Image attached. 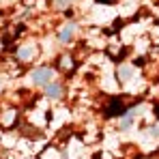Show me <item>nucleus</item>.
I'll return each instance as SVG.
<instances>
[{"label": "nucleus", "mask_w": 159, "mask_h": 159, "mask_svg": "<svg viewBox=\"0 0 159 159\" xmlns=\"http://www.w3.org/2000/svg\"><path fill=\"white\" fill-rule=\"evenodd\" d=\"M30 82L34 86H48L50 82H54V69L52 67H37L30 71Z\"/></svg>", "instance_id": "f257e3e1"}, {"label": "nucleus", "mask_w": 159, "mask_h": 159, "mask_svg": "<svg viewBox=\"0 0 159 159\" xmlns=\"http://www.w3.org/2000/svg\"><path fill=\"white\" fill-rule=\"evenodd\" d=\"M123 116L125 114V106H123V101L118 99V97H114L112 101H110V106H107V110H106V116L107 118H112V116Z\"/></svg>", "instance_id": "f03ea898"}, {"label": "nucleus", "mask_w": 159, "mask_h": 159, "mask_svg": "<svg viewBox=\"0 0 159 159\" xmlns=\"http://www.w3.org/2000/svg\"><path fill=\"white\" fill-rule=\"evenodd\" d=\"M73 34H75V24H73V22H69V24H65V26L60 28L58 39H60L62 43H69V41L73 39Z\"/></svg>", "instance_id": "7ed1b4c3"}, {"label": "nucleus", "mask_w": 159, "mask_h": 159, "mask_svg": "<svg viewBox=\"0 0 159 159\" xmlns=\"http://www.w3.org/2000/svg\"><path fill=\"white\" fill-rule=\"evenodd\" d=\"M45 97H50V99L62 97V86H60L58 82H50V84L45 86Z\"/></svg>", "instance_id": "20e7f679"}, {"label": "nucleus", "mask_w": 159, "mask_h": 159, "mask_svg": "<svg viewBox=\"0 0 159 159\" xmlns=\"http://www.w3.org/2000/svg\"><path fill=\"white\" fill-rule=\"evenodd\" d=\"M116 75H118V80H120V82H129V80L133 78V67L125 65V62H120V65H118Z\"/></svg>", "instance_id": "39448f33"}, {"label": "nucleus", "mask_w": 159, "mask_h": 159, "mask_svg": "<svg viewBox=\"0 0 159 159\" xmlns=\"http://www.w3.org/2000/svg\"><path fill=\"white\" fill-rule=\"evenodd\" d=\"M34 54H37V48H34V45H22V48L17 50V58L26 62L30 58H34Z\"/></svg>", "instance_id": "423d86ee"}, {"label": "nucleus", "mask_w": 159, "mask_h": 159, "mask_svg": "<svg viewBox=\"0 0 159 159\" xmlns=\"http://www.w3.org/2000/svg\"><path fill=\"white\" fill-rule=\"evenodd\" d=\"M131 125H133V112L129 110V112H125V114H123V118H120V125H118V129H120V131H127V129H129Z\"/></svg>", "instance_id": "0eeeda50"}, {"label": "nucleus", "mask_w": 159, "mask_h": 159, "mask_svg": "<svg viewBox=\"0 0 159 159\" xmlns=\"http://www.w3.org/2000/svg\"><path fill=\"white\" fill-rule=\"evenodd\" d=\"M60 69H65V71L67 69H73V58L71 56H62L60 58Z\"/></svg>", "instance_id": "6e6552de"}, {"label": "nucleus", "mask_w": 159, "mask_h": 159, "mask_svg": "<svg viewBox=\"0 0 159 159\" xmlns=\"http://www.w3.org/2000/svg\"><path fill=\"white\" fill-rule=\"evenodd\" d=\"M54 2H56V4H58L60 9H67V7H69V4H71L73 0H54Z\"/></svg>", "instance_id": "1a4fd4ad"}, {"label": "nucleus", "mask_w": 159, "mask_h": 159, "mask_svg": "<svg viewBox=\"0 0 159 159\" xmlns=\"http://www.w3.org/2000/svg\"><path fill=\"white\" fill-rule=\"evenodd\" d=\"M95 2H97V4H114L116 0H95Z\"/></svg>", "instance_id": "9d476101"}, {"label": "nucleus", "mask_w": 159, "mask_h": 159, "mask_svg": "<svg viewBox=\"0 0 159 159\" xmlns=\"http://www.w3.org/2000/svg\"><path fill=\"white\" fill-rule=\"evenodd\" d=\"M0 93H2V84H0Z\"/></svg>", "instance_id": "9b49d317"}]
</instances>
